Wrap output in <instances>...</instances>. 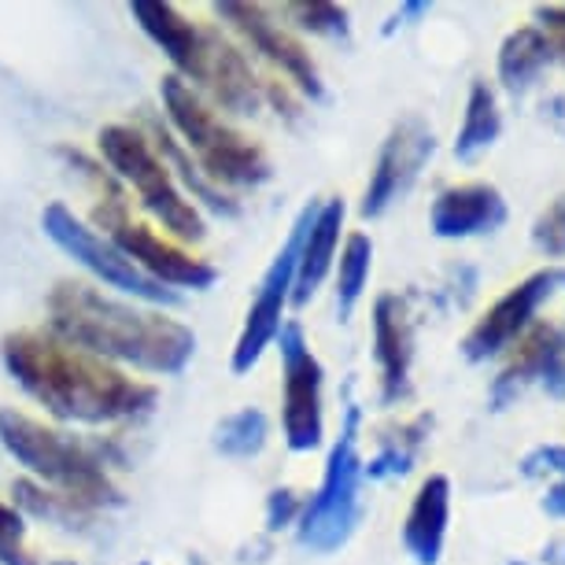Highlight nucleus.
Segmentation results:
<instances>
[{"instance_id":"nucleus-5","label":"nucleus","mask_w":565,"mask_h":565,"mask_svg":"<svg viewBox=\"0 0 565 565\" xmlns=\"http://www.w3.org/2000/svg\"><path fill=\"white\" fill-rule=\"evenodd\" d=\"M97 148L115 174L126 185L137 189L145 211L152 218L163 222V230L178 241H204V215L193 207V200H185V193L178 189L174 174L167 170V163L159 159V152L148 141V134H141L137 126L111 122L97 134Z\"/></svg>"},{"instance_id":"nucleus-14","label":"nucleus","mask_w":565,"mask_h":565,"mask_svg":"<svg viewBox=\"0 0 565 565\" xmlns=\"http://www.w3.org/2000/svg\"><path fill=\"white\" fill-rule=\"evenodd\" d=\"M196 85H204L211 97L218 100V108H226L233 115H252L263 100V89L252 74V63L244 60V52L215 26L204 30V63H200Z\"/></svg>"},{"instance_id":"nucleus-16","label":"nucleus","mask_w":565,"mask_h":565,"mask_svg":"<svg viewBox=\"0 0 565 565\" xmlns=\"http://www.w3.org/2000/svg\"><path fill=\"white\" fill-rule=\"evenodd\" d=\"M433 233L444 241H462L473 233H492L507 222V200L495 185L444 189L433 204Z\"/></svg>"},{"instance_id":"nucleus-11","label":"nucleus","mask_w":565,"mask_h":565,"mask_svg":"<svg viewBox=\"0 0 565 565\" xmlns=\"http://www.w3.org/2000/svg\"><path fill=\"white\" fill-rule=\"evenodd\" d=\"M215 12H218V19H226V23L237 30V34L248 41L263 60H270L274 67L296 85V89L307 93V97H315V100L322 97V78H318L311 52H307L289 30L277 23V19L270 15V8L226 0V4H215Z\"/></svg>"},{"instance_id":"nucleus-31","label":"nucleus","mask_w":565,"mask_h":565,"mask_svg":"<svg viewBox=\"0 0 565 565\" xmlns=\"http://www.w3.org/2000/svg\"><path fill=\"white\" fill-rule=\"evenodd\" d=\"M296 514H300V499H296V492L292 488H277L270 495V503H266V525L285 529V525H292Z\"/></svg>"},{"instance_id":"nucleus-21","label":"nucleus","mask_w":565,"mask_h":565,"mask_svg":"<svg viewBox=\"0 0 565 565\" xmlns=\"http://www.w3.org/2000/svg\"><path fill=\"white\" fill-rule=\"evenodd\" d=\"M558 337H562L558 326H536L525 340H521L514 362H510L495 381V407H507V403L514 399L532 377H543L554 348H558Z\"/></svg>"},{"instance_id":"nucleus-20","label":"nucleus","mask_w":565,"mask_h":565,"mask_svg":"<svg viewBox=\"0 0 565 565\" xmlns=\"http://www.w3.org/2000/svg\"><path fill=\"white\" fill-rule=\"evenodd\" d=\"M551 45L536 26H521L514 30L503 49H499V82L507 85V93H525L532 82L540 78V71L551 63Z\"/></svg>"},{"instance_id":"nucleus-9","label":"nucleus","mask_w":565,"mask_h":565,"mask_svg":"<svg viewBox=\"0 0 565 565\" xmlns=\"http://www.w3.org/2000/svg\"><path fill=\"white\" fill-rule=\"evenodd\" d=\"M277 344H281V366H285V403H281L285 444H289L292 451H315L326 433L322 362L307 348L300 322H281Z\"/></svg>"},{"instance_id":"nucleus-34","label":"nucleus","mask_w":565,"mask_h":565,"mask_svg":"<svg viewBox=\"0 0 565 565\" xmlns=\"http://www.w3.org/2000/svg\"><path fill=\"white\" fill-rule=\"evenodd\" d=\"M49 565H74V562H67V558H60V562H49Z\"/></svg>"},{"instance_id":"nucleus-12","label":"nucleus","mask_w":565,"mask_h":565,"mask_svg":"<svg viewBox=\"0 0 565 565\" xmlns=\"http://www.w3.org/2000/svg\"><path fill=\"white\" fill-rule=\"evenodd\" d=\"M436 152V137L418 115L403 119L396 130L388 134L385 148L377 156V170H373L366 196H362V218H377L385 215L388 204L407 193L418 178V170L425 167V159Z\"/></svg>"},{"instance_id":"nucleus-29","label":"nucleus","mask_w":565,"mask_h":565,"mask_svg":"<svg viewBox=\"0 0 565 565\" xmlns=\"http://www.w3.org/2000/svg\"><path fill=\"white\" fill-rule=\"evenodd\" d=\"M521 473L525 477H540V473H562L565 477V447L551 444V447H536L521 458Z\"/></svg>"},{"instance_id":"nucleus-30","label":"nucleus","mask_w":565,"mask_h":565,"mask_svg":"<svg viewBox=\"0 0 565 565\" xmlns=\"http://www.w3.org/2000/svg\"><path fill=\"white\" fill-rule=\"evenodd\" d=\"M536 19L547 30V45L551 52L565 63V4H536Z\"/></svg>"},{"instance_id":"nucleus-23","label":"nucleus","mask_w":565,"mask_h":565,"mask_svg":"<svg viewBox=\"0 0 565 565\" xmlns=\"http://www.w3.org/2000/svg\"><path fill=\"white\" fill-rule=\"evenodd\" d=\"M370 266H373V244L366 233H351L344 252H340V274H337V315L340 322L355 311L362 289L370 281Z\"/></svg>"},{"instance_id":"nucleus-26","label":"nucleus","mask_w":565,"mask_h":565,"mask_svg":"<svg viewBox=\"0 0 565 565\" xmlns=\"http://www.w3.org/2000/svg\"><path fill=\"white\" fill-rule=\"evenodd\" d=\"M285 15H292L296 23L311 34H326V38H348V12L340 4H329V0H311V4H285Z\"/></svg>"},{"instance_id":"nucleus-24","label":"nucleus","mask_w":565,"mask_h":565,"mask_svg":"<svg viewBox=\"0 0 565 565\" xmlns=\"http://www.w3.org/2000/svg\"><path fill=\"white\" fill-rule=\"evenodd\" d=\"M425 433H429V418H418L414 425H407L403 433L388 436L385 447H381V455L366 466V473L377 477V481H385V477H403L411 469L414 455H418Z\"/></svg>"},{"instance_id":"nucleus-4","label":"nucleus","mask_w":565,"mask_h":565,"mask_svg":"<svg viewBox=\"0 0 565 565\" xmlns=\"http://www.w3.org/2000/svg\"><path fill=\"white\" fill-rule=\"evenodd\" d=\"M159 97H163L170 130L196 156V170L211 185L244 189L270 178V159L263 156V148L233 130L185 78L167 74L159 85Z\"/></svg>"},{"instance_id":"nucleus-28","label":"nucleus","mask_w":565,"mask_h":565,"mask_svg":"<svg viewBox=\"0 0 565 565\" xmlns=\"http://www.w3.org/2000/svg\"><path fill=\"white\" fill-rule=\"evenodd\" d=\"M532 244H536L543 255H551V259H562L565 255V193L536 218V226H532Z\"/></svg>"},{"instance_id":"nucleus-17","label":"nucleus","mask_w":565,"mask_h":565,"mask_svg":"<svg viewBox=\"0 0 565 565\" xmlns=\"http://www.w3.org/2000/svg\"><path fill=\"white\" fill-rule=\"evenodd\" d=\"M373 355L381 366V396L385 403L399 399L407 392V373L414 355L411 315L399 296H381L373 303Z\"/></svg>"},{"instance_id":"nucleus-33","label":"nucleus","mask_w":565,"mask_h":565,"mask_svg":"<svg viewBox=\"0 0 565 565\" xmlns=\"http://www.w3.org/2000/svg\"><path fill=\"white\" fill-rule=\"evenodd\" d=\"M543 514L551 518H565V481H558L547 492V499H543Z\"/></svg>"},{"instance_id":"nucleus-1","label":"nucleus","mask_w":565,"mask_h":565,"mask_svg":"<svg viewBox=\"0 0 565 565\" xmlns=\"http://www.w3.org/2000/svg\"><path fill=\"white\" fill-rule=\"evenodd\" d=\"M8 373L52 418L78 425H111L152 411L159 388L130 377L122 366L93 355L52 329H19L0 340Z\"/></svg>"},{"instance_id":"nucleus-2","label":"nucleus","mask_w":565,"mask_h":565,"mask_svg":"<svg viewBox=\"0 0 565 565\" xmlns=\"http://www.w3.org/2000/svg\"><path fill=\"white\" fill-rule=\"evenodd\" d=\"M49 329L115 366L145 373H178L196 351V333L185 322L104 296L85 281H60L52 289Z\"/></svg>"},{"instance_id":"nucleus-3","label":"nucleus","mask_w":565,"mask_h":565,"mask_svg":"<svg viewBox=\"0 0 565 565\" xmlns=\"http://www.w3.org/2000/svg\"><path fill=\"white\" fill-rule=\"evenodd\" d=\"M0 444L26 473H34L41 488H52L56 495L71 499L78 507L119 503L104 458L89 444L74 440L71 433L30 418L15 407H0Z\"/></svg>"},{"instance_id":"nucleus-22","label":"nucleus","mask_w":565,"mask_h":565,"mask_svg":"<svg viewBox=\"0 0 565 565\" xmlns=\"http://www.w3.org/2000/svg\"><path fill=\"white\" fill-rule=\"evenodd\" d=\"M503 134V119H499V104H495V93L488 89V82H473L469 89V104H466V119H462V130H458V141H455V156L469 163L492 148Z\"/></svg>"},{"instance_id":"nucleus-19","label":"nucleus","mask_w":565,"mask_h":565,"mask_svg":"<svg viewBox=\"0 0 565 565\" xmlns=\"http://www.w3.org/2000/svg\"><path fill=\"white\" fill-rule=\"evenodd\" d=\"M447 514H451V484L444 473H433L429 481L418 488L414 507L403 525V543H407L411 558L418 565H436L444 551Z\"/></svg>"},{"instance_id":"nucleus-25","label":"nucleus","mask_w":565,"mask_h":565,"mask_svg":"<svg viewBox=\"0 0 565 565\" xmlns=\"http://www.w3.org/2000/svg\"><path fill=\"white\" fill-rule=\"evenodd\" d=\"M215 444H218L222 455H237V458H248L255 451H263V444H266V418H263L259 411H252V407L230 414V418L218 425Z\"/></svg>"},{"instance_id":"nucleus-10","label":"nucleus","mask_w":565,"mask_h":565,"mask_svg":"<svg viewBox=\"0 0 565 565\" xmlns=\"http://www.w3.org/2000/svg\"><path fill=\"white\" fill-rule=\"evenodd\" d=\"M108 241L130 259L145 277L156 285H174V289H207L218 281V270L204 259H193L178 241L159 237L145 222H130V215L111 222Z\"/></svg>"},{"instance_id":"nucleus-18","label":"nucleus","mask_w":565,"mask_h":565,"mask_svg":"<svg viewBox=\"0 0 565 565\" xmlns=\"http://www.w3.org/2000/svg\"><path fill=\"white\" fill-rule=\"evenodd\" d=\"M340 226H344V200H326V204H318L311 226L303 233L300 263H296V281H292V296H289L296 307L311 303L318 285L326 281L329 266H333V255H337Z\"/></svg>"},{"instance_id":"nucleus-7","label":"nucleus","mask_w":565,"mask_h":565,"mask_svg":"<svg viewBox=\"0 0 565 565\" xmlns=\"http://www.w3.org/2000/svg\"><path fill=\"white\" fill-rule=\"evenodd\" d=\"M41 230L49 233L52 244H60L63 252L71 255L74 263H82L85 270H89L97 281L111 285V289H119L126 296H134V300H148V303H178V296L163 289V285H156L152 277H145L137 266L126 259V255L115 248L108 237H100V233H93L85 222L74 215L71 207L63 204H49L45 215H41Z\"/></svg>"},{"instance_id":"nucleus-32","label":"nucleus","mask_w":565,"mask_h":565,"mask_svg":"<svg viewBox=\"0 0 565 565\" xmlns=\"http://www.w3.org/2000/svg\"><path fill=\"white\" fill-rule=\"evenodd\" d=\"M543 385L554 399H565V329L558 337V348H554V355L547 362V370H543Z\"/></svg>"},{"instance_id":"nucleus-27","label":"nucleus","mask_w":565,"mask_h":565,"mask_svg":"<svg viewBox=\"0 0 565 565\" xmlns=\"http://www.w3.org/2000/svg\"><path fill=\"white\" fill-rule=\"evenodd\" d=\"M0 565H38L34 551L26 547L23 510L0 503Z\"/></svg>"},{"instance_id":"nucleus-8","label":"nucleus","mask_w":565,"mask_h":565,"mask_svg":"<svg viewBox=\"0 0 565 565\" xmlns=\"http://www.w3.org/2000/svg\"><path fill=\"white\" fill-rule=\"evenodd\" d=\"M318 204H307L296 218V226L289 230V241L281 244L277 259L270 263V270L263 274V285L255 292V300L248 307V318H244V329L237 337V348H233V373H248L255 362L263 359V351L274 344L277 333H281V311L292 296V281H296V263H300V244L303 233L311 226Z\"/></svg>"},{"instance_id":"nucleus-6","label":"nucleus","mask_w":565,"mask_h":565,"mask_svg":"<svg viewBox=\"0 0 565 565\" xmlns=\"http://www.w3.org/2000/svg\"><path fill=\"white\" fill-rule=\"evenodd\" d=\"M355 425H359V411H351L344 436L329 451L322 488H318L315 499L300 514V543L311 551L322 554L337 551L351 536V525H355L359 477H362V462L355 455Z\"/></svg>"},{"instance_id":"nucleus-13","label":"nucleus","mask_w":565,"mask_h":565,"mask_svg":"<svg viewBox=\"0 0 565 565\" xmlns=\"http://www.w3.org/2000/svg\"><path fill=\"white\" fill-rule=\"evenodd\" d=\"M562 285H565L562 266H551V270H540V274L525 277L518 289H510L503 300L481 318V322L469 329L466 340H462V355L469 362H484V359L499 355V351H503L510 340L529 326V318L536 315V307L547 300L551 292H558Z\"/></svg>"},{"instance_id":"nucleus-15","label":"nucleus","mask_w":565,"mask_h":565,"mask_svg":"<svg viewBox=\"0 0 565 565\" xmlns=\"http://www.w3.org/2000/svg\"><path fill=\"white\" fill-rule=\"evenodd\" d=\"M130 15L137 19V26L167 52V60L174 63V74L193 85L200 78V63H204V30L196 26L189 15H181L174 4L163 0H134Z\"/></svg>"}]
</instances>
